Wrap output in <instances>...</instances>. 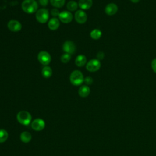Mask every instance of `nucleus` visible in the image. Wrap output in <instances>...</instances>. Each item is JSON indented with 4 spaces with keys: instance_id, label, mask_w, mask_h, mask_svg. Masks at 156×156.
<instances>
[{
    "instance_id": "f257e3e1",
    "label": "nucleus",
    "mask_w": 156,
    "mask_h": 156,
    "mask_svg": "<svg viewBox=\"0 0 156 156\" xmlns=\"http://www.w3.org/2000/svg\"><path fill=\"white\" fill-rule=\"evenodd\" d=\"M21 8L27 13H34L38 9V4L35 0H24L21 4Z\"/></svg>"
},
{
    "instance_id": "f03ea898",
    "label": "nucleus",
    "mask_w": 156,
    "mask_h": 156,
    "mask_svg": "<svg viewBox=\"0 0 156 156\" xmlns=\"http://www.w3.org/2000/svg\"><path fill=\"white\" fill-rule=\"evenodd\" d=\"M69 80L70 82L75 86H78L80 85L83 83L84 81V78H83V75L79 70H74L73 71L69 77Z\"/></svg>"
},
{
    "instance_id": "7ed1b4c3",
    "label": "nucleus",
    "mask_w": 156,
    "mask_h": 156,
    "mask_svg": "<svg viewBox=\"0 0 156 156\" xmlns=\"http://www.w3.org/2000/svg\"><path fill=\"white\" fill-rule=\"evenodd\" d=\"M16 118L20 124L24 126H27L31 122L32 116H31V115L28 112L25 110H22L18 113L16 115Z\"/></svg>"
},
{
    "instance_id": "20e7f679",
    "label": "nucleus",
    "mask_w": 156,
    "mask_h": 156,
    "mask_svg": "<svg viewBox=\"0 0 156 156\" xmlns=\"http://www.w3.org/2000/svg\"><path fill=\"white\" fill-rule=\"evenodd\" d=\"M36 19L41 24H44L47 22L49 18V12L46 9H40L36 12Z\"/></svg>"
},
{
    "instance_id": "39448f33",
    "label": "nucleus",
    "mask_w": 156,
    "mask_h": 156,
    "mask_svg": "<svg viewBox=\"0 0 156 156\" xmlns=\"http://www.w3.org/2000/svg\"><path fill=\"white\" fill-rule=\"evenodd\" d=\"M101 66L100 60L98 59H91L87 63L86 68L90 72H96L100 69Z\"/></svg>"
},
{
    "instance_id": "423d86ee",
    "label": "nucleus",
    "mask_w": 156,
    "mask_h": 156,
    "mask_svg": "<svg viewBox=\"0 0 156 156\" xmlns=\"http://www.w3.org/2000/svg\"><path fill=\"white\" fill-rule=\"evenodd\" d=\"M38 60L40 63L46 66L50 63L51 61V57L48 52L42 51L38 54Z\"/></svg>"
},
{
    "instance_id": "0eeeda50",
    "label": "nucleus",
    "mask_w": 156,
    "mask_h": 156,
    "mask_svg": "<svg viewBox=\"0 0 156 156\" xmlns=\"http://www.w3.org/2000/svg\"><path fill=\"white\" fill-rule=\"evenodd\" d=\"M7 27L10 31L16 32L21 30L22 28V25L18 21L12 20L8 22Z\"/></svg>"
},
{
    "instance_id": "6e6552de",
    "label": "nucleus",
    "mask_w": 156,
    "mask_h": 156,
    "mask_svg": "<svg viewBox=\"0 0 156 156\" xmlns=\"http://www.w3.org/2000/svg\"><path fill=\"white\" fill-rule=\"evenodd\" d=\"M31 127L34 130L41 131L44 128L45 122L42 119L37 118L32 122Z\"/></svg>"
},
{
    "instance_id": "1a4fd4ad",
    "label": "nucleus",
    "mask_w": 156,
    "mask_h": 156,
    "mask_svg": "<svg viewBox=\"0 0 156 156\" xmlns=\"http://www.w3.org/2000/svg\"><path fill=\"white\" fill-rule=\"evenodd\" d=\"M63 50L65 53L73 54L74 53L76 50V46L74 43L71 41H66L63 45Z\"/></svg>"
},
{
    "instance_id": "9d476101",
    "label": "nucleus",
    "mask_w": 156,
    "mask_h": 156,
    "mask_svg": "<svg viewBox=\"0 0 156 156\" xmlns=\"http://www.w3.org/2000/svg\"><path fill=\"white\" fill-rule=\"evenodd\" d=\"M58 18L63 23H69L73 20V15L68 11H63L60 13Z\"/></svg>"
},
{
    "instance_id": "9b49d317",
    "label": "nucleus",
    "mask_w": 156,
    "mask_h": 156,
    "mask_svg": "<svg viewBox=\"0 0 156 156\" xmlns=\"http://www.w3.org/2000/svg\"><path fill=\"white\" fill-rule=\"evenodd\" d=\"M75 20L79 24H83L87 21V15L83 10H77L75 13Z\"/></svg>"
},
{
    "instance_id": "f8f14e48",
    "label": "nucleus",
    "mask_w": 156,
    "mask_h": 156,
    "mask_svg": "<svg viewBox=\"0 0 156 156\" xmlns=\"http://www.w3.org/2000/svg\"><path fill=\"white\" fill-rule=\"evenodd\" d=\"M118 6L114 3H110L107 4L105 8V12L108 15H113L118 12Z\"/></svg>"
},
{
    "instance_id": "ddd939ff",
    "label": "nucleus",
    "mask_w": 156,
    "mask_h": 156,
    "mask_svg": "<svg viewBox=\"0 0 156 156\" xmlns=\"http://www.w3.org/2000/svg\"><path fill=\"white\" fill-rule=\"evenodd\" d=\"M92 0H79L78 6L82 10H88L92 6Z\"/></svg>"
},
{
    "instance_id": "4468645a",
    "label": "nucleus",
    "mask_w": 156,
    "mask_h": 156,
    "mask_svg": "<svg viewBox=\"0 0 156 156\" xmlns=\"http://www.w3.org/2000/svg\"><path fill=\"white\" fill-rule=\"evenodd\" d=\"M48 27L52 30L57 29L60 26V21L57 18H51L48 22Z\"/></svg>"
},
{
    "instance_id": "2eb2a0df",
    "label": "nucleus",
    "mask_w": 156,
    "mask_h": 156,
    "mask_svg": "<svg viewBox=\"0 0 156 156\" xmlns=\"http://www.w3.org/2000/svg\"><path fill=\"white\" fill-rule=\"evenodd\" d=\"M90 93V88L88 85H82L81 86L78 91L79 95L80 97L85 98L87 97Z\"/></svg>"
},
{
    "instance_id": "dca6fc26",
    "label": "nucleus",
    "mask_w": 156,
    "mask_h": 156,
    "mask_svg": "<svg viewBox=\"0 0 156 156\" xmlns=\"http://www.w3.org/2000/svg\"><path fill=\"white\" fill-rule=\"evenodd\" d=\"M87 62V58L84 55H79L77 56L75 60L76 65L79 67L83 66Z\"/></svg>"
},
{
    "instance_id": "f3484780",
    "label": "nucleus",
    "mask_w": 156,
    "mask_h": 156,
    "mask_svg": "<svg viewBox=\"0 0 156 156\" xmlns=\"http://www.w3.org/2000/svg\"><path fill=\"white\" fill-rule=\"evenodd\" d=\"M20 139L22 141V142L27 143L30 141V140L32 139V135L29 132L24 131L21 133Z\"/></svg>"
},
{
    "instance_id": "a211bd4d",
    "label": "nucleus",
    "mask_w": 156,
    "mask_h": 156,
    "mask_svg": "<svg viewBox=\"0 0 156 156\" xmlns=\"http://www.w3.org/2000/svg\"><path fill=\"white\" fill-rule=\"evenodd\" d=\"M52 69L48 66H45L43 68L42 70H41V74L42 76L44 77V78H49L52 76Z\"/></svg>"
},
{
    "instance_id": "6ab92c4d",
    "label": "nucleus",
    "mask_w": 156,
    "mask_h": 156,
    "mask_svg": "<svg viewBox=\"0 0 156 156\" xmlns=\"http://www.w3.org/2000/svg\"><path fill=\"white\" fill-rule=\"evenodd\" d=\"M102 35V32L98 29H94L90 32V37L94 40H98Z\"/></svg>"
},
{
    "instance_id": "aec40b11",
    "label": "nucleus",
    "mask_w": 156,
    "mask_h": 156,
    "mask_svg": "<svg viewBox=\"0 0 156 156\" xmlns=\"http://www.w3.org/2000/svg\"><path fill=\"white\" fill-rule=\"evenodd\" d=\"M51 5L54 7H62L65 2V0H50Z\"/></svg>"
},
{
    "instance_id": "412c9836",
    "label": "nucleus",
    "mask_w": 156,
    "mask_h": 156,
    "mask_svg": "<svg viewBox=\"0 0 156 156\" xmlns=\"http://www.w3.org/2000/svg\"><path fill=\"white\" fill-rule=\"evenodd\" d=\"M66 7L69 11H75L77 9L78 4L74 1H71L68 2Z\"/></svg>"
},
{
    "instance_id": "4be33fe9",
    "label": "nucleus",
    "mask_w": 156,
    "mask_h": 156,
    "mask_svg": "<svg viewBox=\"0 0 156 156\" xmlns=\"http://www.w3.org/2000/svg\"><path fill=\"white\" fill-rule=\"evenodd\" d=\"M9 136L7 132L4 129H0V143L5 142Z\"/></svg>"
},
{
    "instance_id": "5701e85b",
    "label": "nucleus",
    "mask_w": 156,
    "mask_h": 156,
    "mask_svg": "<svg viewBox=\"0 0 156 156\" xmlns=\"http://www.w3.org/2000/svg\"><path fill=\"white\" fill-rule=\"evenodd\" d=\"M60 59H61L62 62H63L64 63H68L69 61V60L71 59V54H68V53H65V54H63L61 56Z\"/></svg>"
},
{
    "instance_id": "b1692460",
    "label": "nucleus",
    "mask_w": 156,
    "mask_h": 156,
    "mask_svg": "<svg viewBox=\"0 0 156 156\" xmlns=\"http://www.w3.org/2000/svg\"><path fill=\"white\" fill-rule=\"evenodd\" d=\"M60 13V12H59L58 10L56 8H54V9H52V10H51V15H52L53 16H58Z\"/></svg>"
},
{
    "instance_id": "393cba45",
    "label": "nucleus",
    "mask_w": 156,
    "mask_h": 156,
    "mask_svg": "<svg viewBox=\"0 0 156 156\" xmlns=\"http://www.w3.org/2000/svg\"><path fill=\"white\" fill-rule=\"evenodd\" d=\"M84 82L87 85H91L93 83V80L91 77L88 76V77H87L84 79Z\"/></svg>"
},
{
    "instance_id": "a878e982",
    "label": "nucleus",
    "mask_w": 156,
    "mask_h": 156,
    "mask_svg": "<svg viewBox=\"0 0 156 156\" xmlns=\"http://www.w3.org/2000/svg\"><path fill=\"white\" fill-rule=\"evenodd\" d=\"M151 68L154 72L156 73V58L152 60L151 62Z\"/></svg>"
},
{
    "instance_id": "bb28decb",
    "label": "nucleus",
    "mask_w": 156,
    "mask_h": 156,
    "mask_svg": "<svg viewBox=\"0 0 156 156\" xmlns=\"http://www.w3.org/2000/svg\"><path fill=\"white\" fill-rule=\"evenodd\" d=\"M104 57V53L103 52L100 51V52H99L97 54V58H98V59L99 60L103 59Z\"/></svg>"
},
{
    "instance_id": "cd10ccee",
    "label": "nucleus",
    "mask_w": 156,
    "mask_h": 156,
    "mask_svg": "<svg viewBox=\"0 0 156 156\" xmlns=\"http://www.w3.org/2000/svg\"><path fill=\"white\" fill-rule=\"evenodd\" d=\"M39 2L42 6H46L48 4L49 0H39Z\"/></svg>"
},
{
    "instance_id": "c85d7f7f",
    "label": "nucleus",
    "mask_w": 156,
    "mask_h": 156,
    "mask_svg": "<svg viewBox=\"0 0 156 156\" xmlns=\"http://www.w3.org/2000/svg\"><path fill=\"white\" fill-rule=\"evenodd\" d=\"M133 3H138L139 1H140V0H130Z\"/></svg>"
}]
</instances>
